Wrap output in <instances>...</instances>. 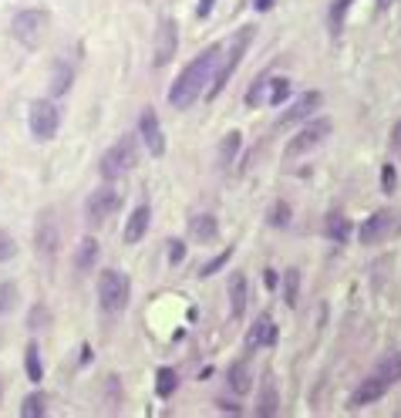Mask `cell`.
Listing matches in <instances>:
<instances>
[{
  "mask_svg": "<svg viewBox=\"0 0 401 418\" xmlns=\"http://www.w3.org/2000/svg\"><path fill=\"white\" fill-rule=\"evenodd\" d=\"M48 317H51V314H48V307L38 304V307H34V314H31V327H44Z\"/></svg>",
  "mask_w": 401,
  "mask_h": 418,
  "instance_id": "8d00e7d4",
  "label": "cell"
},
{
  "mask_svg": "<svg viewBox=\"0 0 401 418\" xmlns=\"http://www.w3.org/2000/svg\"><path fill=\"white\" fill-rule=\"evenodd\" d=\"M351 3H354V0H330V10H327V14H330V27H341L344 14L351 10Z\"/></svg>",
  "mask_w": 401,
  "mask_h": 418,
  "instance_id": "e575fe53",
  "label": "cell"
},
{
  "mask_svg": "<svg viewBox=\"0 0 401 418\" xmlns=\"http://www.w3.org/2000/svg\"><path fill=\"white\" fill-rule=\"evenodd\" d=\"M247 301H249L247 273H233V277H229V314H233V321H240V317H243Z\"/></svg>",
  "mask_w": 401,
  "mask_h": 418,
  "instance_id": "5bb4252c",
  "label": "cell"
},
{
  "mask_svg": "<svg viewBox=\"0 0 401 418\" xmlns=\"http://www.w3.org/2000/svg\"><path fill=\"white\" fill-rule=\"evenodd\" d=\"M267 223L270 226H286V223H290V206H286V203H277V206L267 212Z\"/></svg>",
  "mask_w": 401,
  "mask_h": 418,
  "instance_id": "836d02e7",
  "label": "cell"
},
{
  "mask_svg": "<svg viewBox=\"0 0 401 418\" xmlns=\"http://www.w3.org/2000/svg\"><path fill=\"white\" fill-rule=\"evenodd\" d=\"M229 391L233 395H247L249 391V364L247 361H236V364H229Z\"/></svg>",
  "mask_w": 401,
  "mask_h": 418,
  "instance_id": "603a6c76",
  "label": "cell"
},
{
  "mask_svg": "<svg viewBox=\"0 0 401 418\" xmlns=\"http://www.w3.org/2000/svg\"><path fill=\"white\" fill-rule=\"evenodd\" d=\"M391 384L384 378H378V375H371V378H364L361 384H358V391L351 395V405H371V401H378L388 391Z\"/></svg>",
  "mask_w": 401,
  "mask_h": 418,
  "instance_id": "e0dca14e",
  "label": "cell"
},
{
  "mask_svg": "<svg viewBox=\"0 0 401 418\" xmlns=\"http://www.w3.org/2000/svg\"><path fill=\"white\" fill-rule=\"evenodd\" d=\"M138 132H142V142H145V149H149V155H159L166 152V135H162V125H159V115L152 112V108H145L142 112V118H138Z\"/></svg>",
  "mask_w": 401,
  "mask_h": 418,
  "instance_id": "7c38bea8",
  "label": "cell"
},
{
  "mask_svg": "<svg viewBox=\"0 0 401 418\" xmlns=\"http://www.w3.org/2000/svg\"><path fill=\"white\" fill-rule=\"evenodd\" d=\"M57 243H61V236H57V219L51 209H44L38 216V229H34V247L44 260H51L57 253Z\"/></svg>",
  "mask_w": 401,
  "mask_h": 418,
  "instance_id": "30bf717a",
  "label": "cell"
},
{
  "mask_svg": "<svg viewBox=\"0 0 401 418\" xmlns=\"http://www.w3.org/2000/svg\"><path fill=\"white\" fill-rule=\"evenodd\" d=\"M351 219H347V216H344V212H337V209H334V212H327V219H324V233L327 236H330V240H334V243H344V240H351Z\"/></svg>",
  "mask_w": 401,
  "mask_h": 418,
  "instance_id": "ffe728a7",
  "label": "cell"
},
{
  "mask_svg": "<svg viewBox=\"0 0 401 418\" xmlns=\"http://www.w3.org/2000/svg\"><path fill=\"white\" fill-rule=\"evenodd\" d=\"M256 418H273L277 412H280V391H277V381L263 378V388H260V395H256Z\"/></svg>",
  "mask_w": 401,
  "mask_h": 418,
  "instance_id": "9a60e30c",
  "label": "cell"
},
{
  "mask_svg": "<svg viewBox=\"0 0 401 418\" xmlns=\"http://www.w3.org/2000/svg\"><path fill=\"white\" fill-rule=\"evenodd\" d=\"M212 3H216V0H199V3H196V17H210Z\"/></svg>",
  "mask_w": 401,
  "mask_h": 418,
  "instance_id": "ab89813d",
  "label": "cell"
},
{
  "mask_svg": "<svg viewBox=\"0 0 401 418\" xmlns=\"http://www.w3.org/2000/svg\"><path fill=\"white\" fill-rule=\"evenodd\" d=\"M277 324L270 321V317H260V321L249 327V334H247V344H249V351H256V347H273L277 344Z\"/></svg>",
  "mask_w": 401,
  "mask_h": 418,
  "instance_id": "2e32d148",
  "label": "cell"
},
{
  "mask_svg": "<svg viewBox=\"0 0 401 418\" xmlns=\"http://www.w3.org/2000/svg\"><path fill=\"white\" fill-rule=\"evenodd\" d=\"M327 135H330V122H327V118L307 122L304 129H300V132L290 138V145H286V155H290V159H297V155L314 152V149H321V145H324Z\"/></svg>",
  "mask_w": 401,
  "mask_h": 418,
  "instance_id": "52a82bcc",
  "label": "cell"
},
{
  "mask_svg": "<svg viewBox=\"0 0 401 418\" xmlns=\"http://www.w3.org/2000/svg\"><path fill=\"white\" fill-rule=\"evenodd\" d=\"M48 27H51V14L41 10V7H34V10H17L14 20H10V34H14L24 48H38L41 41H44V34H48Z\"/></svg>",
  "mask_w": 401,
  "mask_h": 418,
  "instance_id": "277c9868",
  "label": "cell"
},
{
  "mask_svg": "<svg viewBox=\"0 0 401 418\" xmlns=\"http://www.w3.org/2000/svg\"><path fill=\"white\" fill-rule=\"evenodd\" d=\"M71 81H75V68L68 64V61H57L54 75H51V95H64L68 88H71Z\"/></svg>",
  "mask_w": 401,
  "mask_h": 418,
  "instance_id": "cb8c5ba5",
  "label": "cell"
},
{
  "mask_svg": "<svg viewBox=\"0 0 401 418\" xmlns=\"http://www.w3.org/2000/svg\"><path fill=\"white\" fill-rule=\"evenodd\" d=\"M219 61H223V48H219V44H212V48H206V51H199L196 61H189V68L172 81V92H169L172 105H175V108H189L192 101L203 95V88L212 81L216 68H219Z\"/></svg>",
  "mask_w": 401,
  "mask_h": 418,
  "instance_id": "6da1fadb",
  "label": "cell"
},
{
  "mask_svg": "<svg viewBox=\"0 0 401 418\" xmlns=\"http://www.w3.org/2000/svg\"><path fill=\"white\" fill-rule=\"evenodd\" d=\"M398 233H401V212L398 209H378L374 216L364 219V226L358 229V240H361L364 247H378V243L398 236Z\"/></svg>",
  "mask_w": 401,
  "mask_h": 418,
  "instance_id": "8992f818",
  "label": "cell"
},
{
  "mask_svg": "<svg viewBox=\"0 0 401 418\" xmlns=\"http://www.w3.org/2000/svg\"><path fill=\"white\" fill-rule=\"evenodd\" d=\"M17 257V243H14V236L7 233V229H0V264H7V260H14Z\"/></svg>",
  "mask_w": 401,
  "mask_h": 418,
  "instance_id": "d6a6232c",
  "label": "cell"
},
{
  "mask_svg": "<svg viewBox=\"0 0 401 418\" xmlns=\"http://www.w3.org/2000/svg\"><path fill=\"white\" fill-rule=\"evenodd\" d=\"M115 209H118V192L105 182L101 189H95L92 196H88L85 212H88V223H92V226H101V223H108V216H112Z\"/></svg>",
  "mask_w": 401,
  "mask_h": 418,
  "instance_id": "9c48e42d",
  "label": "cell"
},
{
  "mask_svg": "<svg viewBox=\"0 0 401 418\" xmlns=\"http://www.w3.org/2000/svg\"><path fill=\"white\" fill-rule=\"evenodd\" d=\"M98 264V240L95 236H85L81 243H78V253H75V266L81 273H88L92 266Z\"/></svg>",
  "mask_w": 401,
  "mask_h": 418,
  "instance_id": "44dd1931",
  "label": "cell"
},
{
  "mask_svg": "<svg viewBox=\"0 0 401 418\" xmlns=\"http://www.w3.org/2000/svg\"><path fill=\"white\" fill-rule=\"evenodd\" d=\"M0 398H3V381H0Z\"/></svg>",
  "mask_w": 401,
  "mask_h": 418,
  "instance_id": "f6af8a7d",
  "label": "cell"
},
{
  "mask_svg": "<svg viewBox=\"0 0 401 418\" xmlns=\"http://www.w3.org/2000/svg\"><path fill=\"white\" fill-rule=\"evenodd\" d=\"M17 301H20L17 284H14V280H3V284H0V317H7V314L17 307Z\"/></svg>",
  "mask_w": 401,
  "mask_h": 418,
  "instance_id": "4316f807",
  "label": "cell"
},
{
  "mask_svg": "<svg viewBox=\"0 0 401 418\" xmlns=\"http://www.w3.org/2000/svg\"><path fill=\"white\" fill-rule=\"evenodd\" d=\"M321 105H324V95H321V92H304V95H297V101H293V105L284 112V118H280V129L297 125V122H307Z\"/></svg>",
  "mask_w": 401,
  "mask_h": 418,
  "instance_id": "8fae6325",
  "label": "cell"
},
{
  "mask_svg": "<svg viewBox=\"0 0 401 418\" xmlns=\"http://www.w3.org/2000/svg\"><path fill=\"white\" fill-rule=\"evenodd\" d=\"M44 408H48V405H44V395H38V391L20 401V415L24 418H44Z\"/></svg>",
  "mask_w": 401,
  "mask_h": 418,
  "instance_id": "4dcf8cb0",
  "label": "cell"
},
{
  "mask_svg": "<svg viewBox=\"0 0 401 418\" xmlns=\"http://www.w3.org/2000/svg\"><path fill=\"white\" fill-rule=\"evenodd\" d=\"M267 7H273V0H256V10H267Z\"/></svg>",
  "mask_w": 401,
  "mask_h": 418,
  "instance_id": "ee69618b",
  "label": "cell"
},
{
  "mask_svg": "<svg viewBox=\"0 0 401 418\" xmlns=\"http://www.w3.org/2000/svg\"><path fill=\"white\" fill-rule=\"evenodd\" d=\"M149 219H152V209L149 206H138L129 216V223H125V243H138L145 233H149Z\"/></svg>",
  "mask_w": 401,
  "mask_h": 418,
  "instance_id": "d6986e66",
  "label": "cell"
},
{
  "mask_svg": "<svg viewBox=\"0 0 401 418\" xmlns=\"http://www.w3.org/2000/svg\"><path fill=\"white\" fill-rule=\"evenodd\" d=\"M216 233H219V223L210 212H199V216L189 219V240H196V243H212Z\"/></svg>",
  "mask_w": 401,
  "mask_h": 418,
  "instance_id": "ac0fdd59",
  "label": "cell"
},
{
  "mask_svg": "<svg viewBox=\"0 0 401 418\" xmlns=\"http://www.w3.org/2000/svg\"><path fill=\"white\" fill-rule=\"evenodd\" d=\"M391 145H395V152H401V118L395 122V132H391Z\"/></svg>",
  "mask_w": 401,
  "mask_h": 418,
  "instance_id": "60d3db41",
  "label": "cell"
},
{
  "mask_svg": "<svg viewBox=\"0 0 401 418\" xmlns=\"http://www.w3.org/2000/svg\"><path fill=\"white\" fill-rule=\"evenodd\" d=\"M175 44H179V27L172 17H162L159 24V41H155V68L169 64L172 55H175Z\"/></svg>",
  "mask_w": 401,
  "mask_h": 418,
  "instance_id": "4fadbf2b",
  "label": "cell"
},
{
  "mask_svg": "<svg viewBox=\"0 0 401 418\" xmlns=\"http://www.w3.org/2000/svg\"><path fill=\"white\" fill-rule=\"evenodd\" d=\"M297 290H300V273H297V266H290L284 273V301L290 307L297 304Z\"/></svg>",
  "mask_w": 401,
  "mask_h": 418,
  "instance_id": "1f68e13d",
  "label": "cell"
},
{
  "mask_svg": "<svg viewBox=\"0 0 401 418\" xmlns=\"http://www.w3.org/2000/svg\"><path fill=\"white\" fill-rule=\"evenodd\" d=\"M253 38H256V27H253V24H247V27H243V31L233 38V44H229V55L219 61V68H216V75H212V81H210V98H216L223 88H226V81L233 78V71L240 68V61H243V55L249 51Z\"/></svg>",
  "mask_w": 401,
  "mask_h": 418,
  "instance_id": "7a4b0ae2",
  "label": "cell"
},
{
  "mask_svg": "<svg viewBox=\"0 0 401 418\" xmlns=\"http://www.w3.org/2000/svg\"><path fill=\"white\" fill-rule=\"evenodd\" d=\"M135 166H138V142H135V135H122L112 149L101 155V175H105V182L122 179Z\"/></svg>",
  "mask_w": 401,
  "mask_h": 418,
  "instance_id": "3957f363",
  "label": "cell"
},
{
  "mask_svg": "<svg viewBox=\"0 0 401 418\" xmlns=\"http://www.w3.org/2000/svg\"><path fill=\"white\" fill-rule=\"evenodd\" d=\"M263 284H267V290H273V287H280V277H277L273 270H267V273H263Z\"/></svg>",
  "mask_w": 401,
  "mask_h": 418,
  "instance_id": "b9f144b4",
  "label": "cell"
},
{
  "mask_svg": "<svg viewBox=\"0 0 401 418\" xmlns=\"http://www.w3.org/2000/svg\"><path fill=\"white\" fill-rule=\"evenodd\" d=\"M286 98H290V81H286V78H270L267 98H263V101L277 105V101H286Z\"/></svg>",
  "mask_w": 401,
  "mask_h": 418,
  "instance_id": "f546056e",
  "label": "cell"
},
{
  "mask_svg": "<svg viewBox=\"0 0 401 418\" xmlns=\"http://www.w3.org/2000/svg\"><path fill=\"white\" fill-rule=\"evenodd\" d=\"M267 85H270V71H263V75L249 85V92H247V105H249V108L263 105V98H267Z\"/></svg>",
  "mask_w": 401,
  "mask_h": 418,
  "instance_id": "f1b7e54d",
  "label": "cell"
},
{
  "mask_svg": "<svg viewBox=\"0 0 401 418\" xmlns=\"http://www.w3.org/2000/svg\"><path fill=\"white\" fill-rule=\"evenodd\" d=\"M229 257H233V247H226V250H223V253H219V257H216V260H210V264L203 266L199 273H203V277H212L216 270H223V266H226V260H229Z\"/></svg>",
  "mask_w": 401,
  "mask_h": 418,
  "instance_id": "d590c367",
  "label": "cell"
},
{
  "mask_svg": "<svg viewBox=\"0 0 401 418\" xmlns=\"http://www.w3.org/2000/svg\"><path fill=\"white\" fill-rule=\"evenodd\" d=\"M381 175H384V192H395V166H384Z\"/></svg>",
  "mask_w": 401,
  "mask_h": 418,
  "instance_id": "74e56055",
  "label": "cell"
},
{
  "mask_svg": "<svg viewBox=\"0 0 401 418\" xmlns=\"http://www.w3.org/2000/svg\"><path fill=\"white\" fill-rule=\"evenodd\" d=\"M395 3H398V0H374V7H378V10H391V7H395Z\"/></svg>",
  "mask_w": 401,
  "mask_h": 418,
  "instance_id": "7bdbcfd3",
  "label": "cell"
},
{
  "mask_svg": "<svg viewBox=\"0 0 401 418\" xmlns=\"http://www.w3.org/2000/svg\"><path fill=\"white\" fill-rule=\"evenodd\" d=\"M182 250H186V247H182L179 240H172V243H169V260H172V264H179V260H182Z\"/></svg>",
  "mask_w": 401,
  "mask_h": 418,
  "instance_id": "f35d334b",
  "label": "cell"
},
{
  "mask_svg": "<svg viewBox=\"0 0 401 418\" xmlns=\"http://www.w3.org/2000/svg\"><path fill=\"white\" fill-rule=\"evenodd\" d=\"M240 145H243V135H240V132H226V135H223V142H219V155H216V162H219L223 169H229V166H233V159H236V152H240Z\"/></svg>",
  "mask_w": 401,
  "mask_h": 418,
  "instance_id": "7402d4cb",
  "label": "cell"
},
{
  "mask_svg": "<svg viewBox=\"0 0 401 418\" xmlns=\"http://www.w3.org/2000/svg\"><path fill=\"white\" fill-rule=\"evenodd\" d=\"M57 125H61V115H57L54 101H48V98L31 101V132H34V138H41V142L54 138Z\"/></svg>",
  "mask_w": 401,
  "mask_h": 418,
  "instance_id": "ba28073f",
  "label": "cell"
},
{
  "mask_svg": "<svg viewBox=\"0 0 401 418\" xmlns=\"http://www.w3.org/2000/svg\"><path fill=\"white\" fill-rule=\"evenodd\" d=\"M175 388H179V375H175L172 368H162V371L155 375V391H159V398H169Z\"/></svg>",
  "mask_w": 401,
  "mask_h": 418,
  "instance_id": "83f0119b",
  "label": "cell"
},
{
  "mask_svg": "<svg viewBox=\"0 0 401 418\" xmlns=\"http://www.w3.org/2000/svg\"><path fill=\"white\" fill-rule=\"evenodd\" d=\"M129 294H132V287H129V277L122 270H105L101 273V280H98V304H101L105 314H122L125 304H129Z\"/></svg>",
  "mask_w": 401,
  "mask_h": 418,
  "instance_id": "5b68a950",
  "label": "cell"
},
{
  "mask_svg": "<svg viewBox=\"0 0 401 418\" xmlns=\"http://www.w3.org/2000/svg\"><path fill=\"white\" fill-rule=\"evenodd\" d=\"M24 371H27V378L31 381L44 378V368H41V347L34 341L27 344V351H24Z\"/></svg>",
  "mask_w": 401,
  "mask_h": 418,
  "instance_id": "484cf974",
  "label": "cell"
},
{
  "mask_svg": "<svg viewBox=\"0 0 401 418\" xmlns=\"http://www.w3.org/2000/svg\"><path fill=\"white\" fill-rule=\"evenodd\" d=\"M374 375H378V378H384L388 384L401 381V351H395V354L381 358V364H378V371H374Z\"/></svg>",
  "mask_w": 401,
  "mask_h": 418,
  "instance_id": "d4e9b609",
  "label": "cell"
}]
</instances>
